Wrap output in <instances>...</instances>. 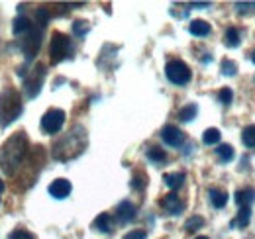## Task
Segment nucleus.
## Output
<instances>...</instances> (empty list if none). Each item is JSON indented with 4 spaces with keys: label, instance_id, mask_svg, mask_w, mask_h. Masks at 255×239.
Returning <instances> with one entry per match:
<instances>
[{
    "label": "nucleus",
    "instance_id": "nucleus-1",
    "mask_svg": "<svg viewBox=\"0 0 255 239\" xmlns=\"http://www.w3.org/2000/svg\"><path fill=\"white\" fill-rule=\"evenodd\" d=\"M30 155V139L26 131L12 133L0 147V169L6 177H16L18 169H22L24 161Z\"/></svg>",
    "mask_w": 255,
    "mask_h": 239
},
{
    "label": "nucleus",
    "instance_id": "nucleus-2",
    "mask_svg": "<svg viewBox=\"0 0 255 239\" xmlns=\"http://www.w3.org/2000/svg\"><path fill=\"white\" fill-rule=\"evenodd\" d=\"M85 147H87V131L83 125H75L53 143V157L65 163L79 157Z\"/></svg>",
    "mask_w": 255,
    "mask_h": 239
},
{
    "label": "nucleus",
    "instance_id": "nucleus-3",
    "mask_svg": "<svg viewBox=\"0 0 255 239\" xmlns=\"http://www.w3.org/2000/svg\"><path fill=\"white\" fill-rule=\"evenodd\" d=\"M22 112H24V104H22L20 92L12 87L2 89L0 92V127L6 129L10 123H14L22 116Z\"/></svg>",
    "mask_w": 255,
    "mask_h": 239
},
{
    "label": "nucleus",
    "instance_id": "nucleus-4",
    "mask_svg": "<svg viewBox=\"0 0 255 239\" xmlns=\"http://www.w3.org/2000/svg\"><path fill=\"white\" fill-rule=\"evenodd\" d=\"M73 41L69 39V35H65L63 31H53L51 33V43H49V59L53 65L69 59L73 55Z\"/></svg>",
    "mask_w": 255,
    "mask_h": 239
},
{
    "label": "nucleus",
    "instance_id": "nucleus-5",
    "mask_svg": "<svg viewBox=\"0 0 255 239\" xmlns=\"http://www.w3.org/2000/svg\"><path fill=\"white\" fill-rule=\"evenodd\" d=\"M165 77H167L173 85H177V87H185V85L191 83L192 73L185 61L171 59L167 65H165Z\"/></svg>",
    "mask_w": 255,
    "mask_h": 239
},
{
    "label": "nucleus",
    "instance_id": "nucleus-6",
    "mask_svg": "<svg viewBox=\"0 0 255 239\" xmlns=\"http://www.w3.org/2000/svg\"><path fill=\"white\" fill-rule=\"evenodd\" d=\"M45 81V65L43 63H37L32 71L24 77V92H26V98H35L39 92H41V85Z\"/></svg>",
    "mask_w": 255,
    "mask_h": 239
},
{
    "label": "nucleus",
    "instance_id": "nucleus-7",
    "mask_svg": "<svg viewBox=\"0 0 255 239\" xmlns=\"http://www.w3.org/2000/svg\"><path fill=\"white\" fill-rule=\"evenodd\" d=\"M63 123H65V112L61 108H49V110L41 116V121H39L41 129H43L45 133H49V135H55L57 131H61Z\"/></svg>",
    "mask_w": 255,
    "mask_h": 239
},
{
    "label": "nucleus",
    "instance_id": "nucleus-8",
    "mask_svg": "<svg viewBox=\"0 0 255 239\" xmlns=\"http://www.w3.org/2000/svg\"><path fill=\"white\" fill-rule=\"evenodd\" d=\"M41 33H43V28L33 26V30L22 39V45L20 47H22V53H24V57H26L28 63L37 55V51L41 47Z\"/></svg>",
    "mask_w": 255,
    "mask_h": 239
},
{
    "label": "nucleus",
    "instance_id": "nucleus-9",
    "mask_svg": "<svg viewBox=\"0 0 255 239\" xmlns=\"http://www.w3.org/2000/svg\"><path fill=\"white\" fill-rule=\"evenodd\" d=\"M161 139H163L169 147H181V145L185 143V133H183L177 125L167 123V125L161 129Z\"/></svg>",
    "mask_w": 255,
    "mask_h": 239
},
{
    "label": "nucleus",
    "instance_id": "nucleus-10",
    "mask_svg": "<svg viewBox=\"0 0 255 239\" xmlns=\"http://www.w3.org/2000/svg\"><path fill=\"white\" fill-rule=\"evenodd\" d=\"M161 208L165 210L167 214H171V216H179L183 208H185V204H183V200L175 194V192H169V194H165L163 198H161Z\"/></svg>",
    "mask_w": 255,
    "mask_h": 239
},
{
    "label": "nucleus",
    "instance_id": "nucleus-11",
    "mask_svg": "<svg viewBox=\"0 0 255 239\" xmlns=\"http://www.w3.org/2000/svg\"><path fill=\"white\" fill-rule=\"evenodd\" d=\"M49 194L53 196V198H57V200H63L67 198L69 194H71V190H73V186H71V182L67 179H55L51 184H49Z\"/></svg>",
    "mask_w": 255,
    "mask_h": 239
},
{
    "label": "nucleus",
    "instance_id": "nucleus-12",
    "mask_svg": "<svg viewBox=\"0 0 255 239\" xmlns=\"http://www.w3.org/2000/svg\"><path fill=\"white\" fill-rule=\"evenodd\" d=\"M116 218L120 224H129L131 220H135V206L129 200H122L116 208Z\"/></svg>",
    "mask_w": 255,
    "mask_h": 239
},
{
    "label": "nucleus",
    "instance_id": "nucleus-13",
    "mask_svg": "<svg viewBox=\"0 0 255 239\" xmlns=\"http://www.w3.org/2000/svg\"><path fill=\"white\" fill-rule=\"evenodd\" d=\"M32 30H33V24L30 22V18H26V16L14 18V22H12V33H14L16 37H22V39H24Z\"/></svg>",
    "mask_w": 255,
    "mask_h": 239
},
{
    "label": "nucleus",
    "instance_id": "nucleus-14",
    "mask_svg": "<svg viewBox=\"0 0 255 239\" xmlns=\"http://www.w3.org/2000/svg\"><path fill=\"white\" fill-rule=\"evenodd\" d=\"M234 200H236V204L240 208L242 206H250L252 208V204L255 202V188H242V190H238L234 194Z\"/></svg>",
    "mask_w": 255,
    "mask_h": 239
},
{
    "label": "nucleus",
    "instance_id": "nucleus-15",
    "mask_svg": "<svg viewBox=\"0 0 255 239\" xmlns=\"http://www.w3.org/2000/svg\"><path fill=\"white\" fill-rule=\"evenodd\" d=\"M93 228H95L96 232H100V234H110L112 228H114V224H112V216L106 214V212H102L100 216H96V220L93 222Z\"/></svg>",
    "mask_w": 255,
    "mask_h": 239
},
{
    "label": "nucleus",
    "instance_id": "nucleus-16",
    "mask_svg": "<svg viewBox=\"0 0 255 239\" xmlns=\"http://www.w3.org/2000/svg\"><path fill=\"white\" fill-rule=\"evenodd\" d=\"M250 220H252V208H250V206H242V208L238 210L236 220H232L230 228H240V230H244V228L250 226Z\"/></svg>",
    "mask_w": 255,
    "mask_h": 239
},
{
    "label": "nucleus",
    "instance_id": "nucleus-17",
    "mask_svg": "<svg viewBox=\"0 0 255 239\" xmlns=\"http://www.w3.org/2000/svg\"><path fill=\"white\" fill-rule=\"evenodd\" d=\"M163 182L167 184V188H171L175 192V190H179L183 186L185 173H167V175H163Z\"/></svg>",
    "mask_w": 255,
    "mask_h": 239
},
{
    "label": "nucleus",
    "instance_id": "nucleus-18",
    "mask_svg": "<svg viewBox=\"0 0 255 239\" xmlns=\"http://www.w3.org/2000/svg\"><path fill=\"white\" fill-rule=\"evenodd\" d=\"M208 196H210V202L214 208H224L228 204V192L220 190V188H210L208 190Z\"/></svg>",
    "mask_w": 255,
    "mask_h": 239
},
{
    "label": "nucleus",
    "instance_id": "nucleus-19",
    "mask_svg": "<svg viewBox=\"0 0 255 239\" xmlns=\"http://www.w3.org/2000/svg\"><path fill=\"white\" fill-rule=\"evenodd\" d=\"M189 31L194 37H206L210 33V24L204 22V20H192L191 26H189Z\"/></svg>",
    "mask_w": 255,
    "mask_h": 239
},
{
    "label": "nucleus",
    "instance_id": "nucleus-20",
    "mask_svg": "<svg viewBox=\"0 0 255 239\" xmlns=\"http://www.w3.org/2000/svg\"><path fill=\"white\" fill-rule=\"evenodd\" d=\"M240 41H242V37H240L238 28H228V30H226V33H224V43H226L230 49H236V47L240 45Z\"/></svg>",
    "mask_w": 255,
    "mask_h": 239
},
{
    "label": "nucleus",
    "instance_id": "nucleus-21",
    "mask_svg": "<svg viewBox=\"0 0 255 239\" xmlns=\"http://www.w3.org/2000/svg\"><path fill=\"white\" fill-rule=\"evenodd\" d=\"M220 137H222V133H220V129H216V127H208V129L202 133V141H204L206 145H218V143H220Z\"/></svg>",
    "mask_w": 255,
    "mask_h": 239
},
{
    "label": "nucleus",
    "instance_id": "nucleus-22",
    "mask_svg": "<svg viewBox=\"0 0 255 239\" xmlns=\"http://www.w3.org/2000/svg\"><path fill=\"white\" fill-rule=\"evenodd\" d=\"M216 155H218V159H220L222 163H230V161L236 157V151H234L232 145L222 143V145H218V147H216Z\"/></svg>",
    "mask_w": 255,
    "mask_h": 239
},
{
    "label": "nucleus",
    "instance_id": "nucleus-23",
    "mask_svg": "<svg viewBox=\"0 0 255 239\" xmlns=\"http://www.w3.org/2000/svg\"><path fill=\"white\" fill-rule=\"evenodd\" d=\"M145 155H147V159H149L151 163H155V165H163V163L167 161V153L161 149V147H149Z\"/></svg>",
    "mask_w": 255,
    "mask_h": 239
},
{
    "label": "nucleus",
    "instance_id": "nucleus-24",
    "mask_svg": "<svg viewBox=\"0 0 255 239\" xmlns=\"http://www.w3.org/2000/svg\"><path fill=\"white\" fill-rule=\"evenodd\" d=\"M129 186H131L133 190H143V188L147 186V175H145L143 171H135L133 177H131Z\"/></svg>",
    "mask_w": 255,
    "mask_h": 239
},
{
    "label": "nucleus",
    "instance_id": "nucleus-25",
    "mask_svg": "<svg viewBox=\"0 0 255 239\" xmlns=\"http://www.w3.org/2000/svg\"><path fill=\"white\" fill-rule=\"evenodd\" d=\"M242 141H244V145H246V147L255 149V125H248V127H244V131H242Z\"/></svg>",
    "mask_w": 255,
    "mask_h": 239
},
{
    "label": "nucleus",
    "instance_id": "nucleus-26",
    "mask_svg": "<svg viewBox=\"0 0 255 239\" xmlns=\"http://www.w3.org/2000/svg\"><path fill=\"white\" fill-rule=\"evenodd\" d=\"M196 112H198V106L196 104H187V106H183L179 110V120L181 121H191L196 116Z\"/></svg>",
    "mask_w": 255,
    "mask_h": 239
},
{
    "label": "nucleus",
    "instance_id": "nucleus-27",
    "mask_svg": "<svg viewBox=\"0 0 255 239\" xmlns=\"http://www.w3.org/2000/svg\"><path fill=\"white\" fill-rule=\"evenodd\" d=\"M49 20H51V12L47 8H37V12H35V26L45 28L49 24Z\"/></svg>",
    "mask_w": 255,
    "mask_h": 239
},
{
    "label": "nucleus",
    "instance_id": "nucleus-28",
    "mask_svg": "<svg viewBox=\"0 0 255 239\" xmlns=\"http://www.w3.org/2000/svg\"><path fill=\"white\" fill-rule=\"evenodd\" d=\"M89 31H91V24L87 20H75L73 22V33L77 37H85Z\"/></svg>",
    "mask_w": 255,
    "mask_h": 239
},
{
    "label": "nucleus",
    "instance_id": "nucleus-29",
    "mask_svg": "<svg viewBox=\"0 0 255 239\" xmlns=\"http://www.w3.org/2000/svg\"><path fill=\"white\" fill-rule=\"evenodd\" d=\"M202 226H204V218H200V216H192V218H189V220L185 222L187 232H196V230H200Z\"/></svg>",
    "mask_w": 255,
    "mask_h": 239
},
{
    "label": "nucleus",
    "instance_id": "nucleus-30",
    "mask_svg": "<svg viewBox=\"0 0 255 239\" xmlns=\"http://www.w3.org/2000/svg\"><path fill=\"white\" fill-rule=\"evenodd\" d=\"M220 69H222V75H226V77H234V75L238 73V65L230 59H224L222 65H220Z\"/></svg>",
    "mask_w": 255,
    "mask_h": 239
},
{
    "label": "nucleus",
    "instance_id": "nucleus-31",
    "mask_svg": "<svg viewBox=\"0 0 255 239\" xmlns=\"http://www.w3.org/2000/svg\"><path fill=\"white\" fill-rule=\"evenodd\" d=\"M8 239H35V236H33L32 232L24 230V228H18V230H14V232L8 236Z\"/></svg>",
    "mask_w": 255,
    "mask_h": 239
},
{
    "label": "nucleus",
    "instance_id": "nucleus-32",
    "mask_svg": "<svg viewBox=\"0 0 255 239\" xmlns=\"http://www.w3.org/2000/svg\"><path fill=\"white\" fill-rule=\"evenodd\" d=\"M218 100L222 102L224 106H230L232 100H234V92H232L230 89H220L218 90Z\"/></svg>",
    "mask_w": 255,
    "mask_h": 239
},
{
    "label": "nucleus",
    "instance_id": "nucleus-33",
    "mask_svg": "<svg viewBox=\"0 0 255 239\" xmlns=\"http://www.w3.org/2000/svg\"><path fill=\"white\" fill-rule=\"evenodd\" d=\"M145 238H147V234H145L143 230H131V232H128L122 239H145Z\"/></svg>",
    "mask_w": 255,
    "mask_h": 239
},
{
    "label": "nucleus",
    "instance_id": "nucleus-34",
    "mask_svg": "<svg viewBox=\"0 0 255 239\" xmlns=\"http://www.w3.org/2000/svg\"><path fill=\"white\" fill-rule=\"evenodd\" d=\"M2 190H4V182L0 180V192H2Z\"/></svg>",
    "mask_w": 255,
    "mask_h": 239
},
{
    "label": "nucleus",
    "instance_id": "nucleus-35",
    "mask_svg": "<svg viewBox=\"0 0 255 239\" xmlns=\"http://www.w3.org/2000/svg\"><path fill=\"white\" fill-rule=\"evenodd\" d=\"M196 239H210V238H206V236H198Z\"/></svg>",
    "mask_w": 255,
    "mask_h": 239
},
{
    "label": "nucleus",
    "instance_id": "nucleus-36",
    "mask_svg": "<svg viewBox=\"0 0 255 239\" xmlns=\"http://www.w3.org/2000/svg\"><path fill=\"white\" fill-rule=\"evenodd\" d=\"M252 61H254V65H255V51H254V55H252Z\"/></svg>",
    "mask_w": 255,
    "mask_h": 239
}]
</instances>
